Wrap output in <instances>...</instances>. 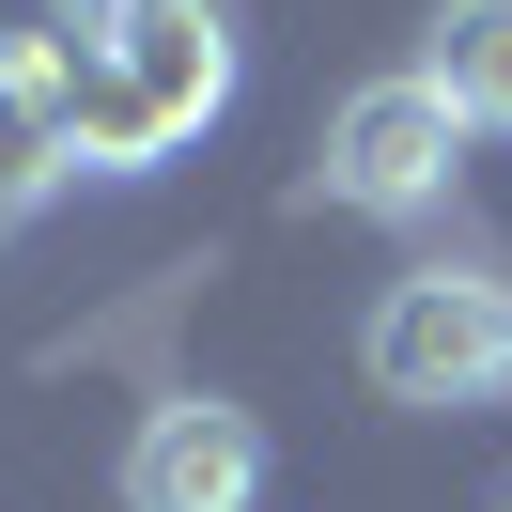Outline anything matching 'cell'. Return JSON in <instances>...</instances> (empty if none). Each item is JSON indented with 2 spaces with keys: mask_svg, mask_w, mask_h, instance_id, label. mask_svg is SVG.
Instances as JSON below:
<instances>
[{
  "mask_svg": "<svg viewBox=\"0 0 512 512\" xmlns=\"http://www.w3.org/2000/svg\"><path fill=\"white\" fill-rule=\"evenodd\" d=\"M78 171H156L171 140H202L233 109V0H109L94 47L47 78Z\"/></svg>",
  "mask_w": 512,
  "mask_h": 512,
  "instance_id": "cell-1",
  "label": "cell"
},
{
  "mask_svg": "<svg viewBox=\"0 0 512 512\" xmlns=\"http://www.w3.org/2000/svg\"><path fill=\"white\" fill-rule=\"evenodd\" d=\"M125 512H264V419L249 404H156L125 435Z\"/></svg>",
  "mask_w": 512,
  "mask_h": 512,
  "instance_id": "cell-4",
  "label": "cell"
},
{
  "mask_svg": "<svg viewBox=\"0 0 512 512\" xmlns=\"http://www.w3.org/2000/svg\"><path fill=\"white\" fill-rule=\"evenodd\" d=\"M450 171H466V109L404 63V78H357V94L326 109V171H311V187L357 202V218H435Z\"/></svg>",
  "mask_w": 512,
  "mask_h": 512,
  "instance_id": "cell-3",
  "label": "cell"
},
{
  "mask_svg": "<svg viewBox=\"0 0 512 512\" xmlns=\"http://www.w3.org/2000/svg\"><path fill=\"white\" fill-rule=\"evenodd\" d=\"M357 373H373L388 404H497L512 388V280H481V264L388 280L373 326H357Z\"/></svg>",
  "mask_w": 512,
  "mask_h": 512,
  "instance_id": "cell-2",
  "label": "cell"
},
{
  "mask_svg": "<svg viewBox=\"0 0 512 512\" xmlns=\"http://www.w3.org/2000/svg\"><path fill=\"white\" fill-rule=\"evenodd\" d=\"M419 78L466 109V140H512V0H435V32H419Z\"/></svg>",
  "mask_w": 512,
  "mask_h": 512,
  "instance_id": "cell-5",
  "label": "cell"
}]
</instances>
